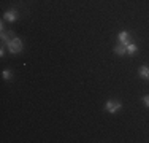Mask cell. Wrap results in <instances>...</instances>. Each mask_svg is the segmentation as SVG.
I'll return each mask as SVG.
<instances>
[{
	"label": "cell",
	"mask_w": 149,
	"mask_h": 143,
	"mask_svg": "<svg viewBox=\"0 0 149 143\" xmlns=\"http://www.w3.org/2000/svg\"><path fill=\"white\" fill-rule=\"evenodd\" d=\"M22 48H24V45H22V40L21 38H11V40H8L6 41V49H8L11 54H17V53H21L22 51Z\"/></svg>",
	"instance_id": "1"
},
{
	"label": "cell",
	"mask_w": 149,
	"mask_h": 143,
	"mask_svg": "<svg viewBox=\"0 0 149 143\" xmlns=\"http://www.w3.org/2000/svg\"><path fill=\"white\" fill-rule=\"evenodd\" d=\"M120 108H122V103H120L119 100H114V99H111V100H108V102L105 103V110H106L108 113H111V114L118 113Z\"/></svg>",
	"instance_id": "2"
},
{
	"label": "cell",
	"mask_w": 149,
	"mask_h": 143,
	"mask_svg": "<svg viewBox=\"0 0 149 143\" xmlns=\"http://www.w3.org/2000/svg\"><path fill=\"white\" fill-rule=\"evenodd\" d=\"M3 18H5V21H8V22H15V21H17V11L15 8H11L3 14Z\"/></svg>",
	"instance_id": "3"
},
{
	"label": "cell",
	"mask_w": 149,
	"mask_h": 143,
	"mask_svg": "<svg viewBox=\"0 0 149 143\" xmlns=\"http://www.w3.org/2000/svg\"><path fill=\"white\" fill-rule=\"evenodd\" d=\"M129 37H130V34L127 30H122V32H119V35H118V40L119 43H122V45H129Z\"/></svg>",
	"instance_id": "4"
},
{
	"label": "cell",
	"mask_w": 149,
	"mask_h": 143,
	"mask_svg": "<svg viewBox=\"0 0 149 143\" xmlns=\"http://www.w3.org/2000/svg\"><path fill=\"white\" fill-rule=\"evenodd\" d=\"M113 51H114V54H116V56H124V54H127L125 45H122V43H119V45H116Z\"/></svg>",
	"instance_id": "5"
},
{
	"label": "cell",
	"mask_w": 149,
	"mask_h": 143,
	"mask_svg": "<svg viewBox=\"0 0 149 143\" xmlns=\"http://www.w3.org/2000/svg\"><path fill=\"white\" fill-rule=\"evenodd\" d=\"M138 75H140L143 80H148L149 78V67L148 65H141L140 69H138Z\"/></svg>",
	"instance_id": "6"
},
{
	"label": "cell",
	"mask_w": 149,
	"mask_h": 143,
	"mask_svg": "<svg viewBox=\"0 0 149 143\" xmlns=\"http://www.w3.org/2000/svg\"><path fill=\"white\" fill-rule=\"evenodd\" d=\"M125 49H127V54H129V56L138 54V46L135 45V43H129V45L125 46Z\"/></svg>",
	"instance_id": "7"
},
{
	"label": "cell",
	"mask_w": 149,
	"mask_h": 143,
	"mask_svg": "<svg viewBox=\"0 0 149 143\" xmlns=\"http://www.w3.org/2000/svg\"><path fill=\"white\" fill-rule=\"evenodd\" d=\"M10 35H11V32L8 34V32L5 30V27L2 26V34H0V38H2V43H6V41H8V40H10Z\"/></svg>",
	"instance_id": "8"
},
{
	"label": "cell",
	"mask_w": 149,
	"mask_h": 143,
	"mask_svg": "<svg viewBox=\"0 0 149 143\" xmlns=\"http://www.w3.org/2000/svg\"><path fill=\"white\" fill-rule=\"evenodd\" d=\"M2 76H3V80H11V72H10V70H3L2 72Z\"/></svg>",
	"instance_id": "9"
},
{
	"label": "cell",
	"mask_w": 149,
	"mask_h": 143,
	"mask_svg": "<svg viewBox=\"0 0 149 143\" xmlns=\"http://www.w3.org/2000/svg\"><path fill=\"white\" fill-rule=\"evenodd\" d=\"M143 103H144V107H148V108H149V95H144V97H143Z\"/></svg>",
	"instance_id": "10"
},
{
	"label": "cell",
	"mask_w": 149,
	"mask_h": 143,
	"mask_svg": "<svg viewBox=\"0 0 149 143\" xmlns=\"http://www.w3.org/2000/svg\"><path fill=\"white\" fill-rule=\"evenodd\" d=\"M148 80H149V78H148Z\"/></svg>",
	"instance_id": "11"
}]
</instances>
